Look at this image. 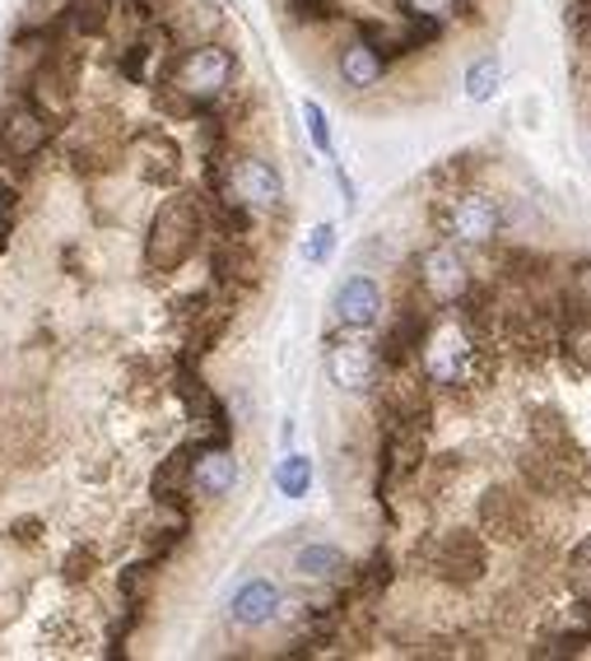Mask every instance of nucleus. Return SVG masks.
Segmentation results:
<instances>
[{
	"mask_svg": "<svg viewBox=\"0 0 591 661\" xmlns=\"http://www.w3.org/2000/svg\"><path fill=\"white\" fill-rule=\"evenodd\" d=\"M415 369L434 392L452 401H480L498 378V350H489L457 312H438L419 345Z\"/></svg>",
	"mask_w": 591,
	"mask_h": 661,
	"instance_id": "nucleus-1",
	"label": "nucleus"
},
{
	"mask_svg": "<svg viewBox=\"0 0 591 661\" xmlns=\"http://www.w3.org/2000/svg\"><path fill=\"white\" fill-rule=\"evenodd\" d=\"M517 481L536 498H554L563 504L568 494H578L587 481V457L568 428L559 405H527V433H521L517 452Z\"/></svg>",
	"mask_w": 591,
	"mask_h": 661,
	"instance_id": "nucleus-2",
	"label": "nucleus"
},
{
	"mask_svg": "<svg viewBox=\"0 0 591 661\" xmlns=\"http://www.w3.org/2000/svg\"><path fill=\"white\" fill-rule=\"evenodd\" d=\"M489 540L470 527H443V531H424L411 545V568L424 578H434L438 587L452 591H470L489 578Z\"/></svg>",
	"mask_w": 591,
	"mask_h": 661,
	"instance_id": "nucleus-3",
	"label": "nucleus"
},
{
	"mask_svg": "<svg viewBox=\"0 0 591 661\" xmlns=\"http://www.w3.org/2000/svg\"><path fill=\"white\" fill-rule=\"evenodd\" d=\"M428 219H434L438 238L462 247V252H485L508 234V205L494 192H480L475 182L438 192L434 205H428Z\"/></svg>",
	"mask_w": 591,
	"mask_h": 661,
	"instance_id": "nucleus-4",
	"label": "nucleus"
},
{
	"mask_svg": "<svg viewBox=\"0 0 591 661\" xmlns=\"http://www.w3.org/2000/svg\"><path fill=\"white\" fill-rule=\"evenodd\" d=\"M206 234H210V224H206L200 192H177L168 200H158V210L149 215V229H145V270L173 276V270H182L200 252Z\"/></svg>",
	"mask_w": 591,
	"mask_h": 661,
	"instance_id": "nucleus-5",
	"label": "nucleus"
},
{
	"mask_svg": "<svg viewBox=\"0 0 591 661\" xmlns=\"http://www.w3.org/2000/svg\"><path fill=\"white\" fill-rule=\"evenodd\" d=\"M238 75H242V61L234 48H224V42H191V48H182L168 56L164 65V89L182 94L187 103H196V117L206 112L210 103H219L224 94H234L238 89Z\"/></svg>",
	"mask_w": 591,
	"mask_h": 661,
	"instance_id": "nucleus-6",
	"label": "nucleus"
},
{
	"mask_svg": "<svg viewBox=\"0 0 591 661\" xmlns=\"http://www.w3.org/2000/svg\"><path fill=\"white\" fill-rule=\"evenodd\" d=\"M475 270L466 261L462 247H452V242H428L424 252H415V276H411V289L419 293V299L428 308H438V312H452L466 293L475 289Z\"/></svg>",
	"mask_w": 591,
	"mask_h": 661,
	"instance_id": "nucleus-7",
	"label": "nucleus"
},
{
	"mask_svg": "<svg viewBox=\"0 0 591 661\" xmlns=\"http://www.w3.org/2000/svg\"><path fill=\"white\" fill-rule=\"evenodd\" d=\"M475 531L498 545H531L536 540V504L527 489L489 485L475 498Z\"/></svg>",
	"mask_w": 591,
	"mask_h": 661,
	"instance_id": "nucleus-8",
	"label": "nucleus"
},
{
	"mask_svg": "<svg viewBox=\"0 0 591 661\" xmlns=\"http://www.w3.org/2000/svg\"><path fill=\"white\" fill-rule=\"evenodd\" d=\"M224 187L252 215H284V205H289L284 173L266 154H229L224 158Z\"/></svg>",
	"mask_w": 591,
	"mask_h": 661,
	"instance_id": "nucleus-9",
	"label": "nucleus"
},
{
	"mask_svg": "<svg viewBox=\"0 0 591 661\" xmlns=\"http://www.w3.org/2000/svg\"><path fill=\"white\" fill-rule=\"evenodd\" d=\"M206 270H210V289L234 308L242 293H252L261 285V257H257L252 238H219L215 234L206 242Z\"/></svg>",
	"mask_w": 591,
	"mask_h": 661,
	"instance_id": "nucleus-10",
	"label": "nucleus"
},
{
	"mask_svg": "<svg viewBox=\"0 0 591 661\" xmlns=\"http://www.w3.org/2000/svg\"><path fill=\"white\" fill-rule=\"evenodd\" d=\"M326 378L340 386V392L369 396L382 378L373 340H363V331H345V327L326 331Z\"/></svg>",
	"mask_w": 591,
	"mask_h": 661,
	"instance_id": "nucleus-11",
	"label": "nucleus"
},
{
	"mask_svg": "<svg viewBox=\"0 0 591 661\" xmlns=\"http://www.w3.org/2000/svg\"><path fill=\"white\" fill-rule=\"evenodd\" d=\"M56 131L61 126L42 107H33L29 99L14 103L6 117H0V158H10V164H29V158H38L56 141Z\"/></svg>",
	"mask_w": 591,
	"mask_h": 661,
	"instance_id": "nucleus-12",
	"label": "nucleus"
},
{
	"mask_svg": "<svg viewBox=\"0 0 591 661\" xmlns=\"http://www.w3.org/2000/svg\"><path fill=\"white\" fill-rule=\"evenodd\" d=\"M206 447H215L210 438H182L164 462L154 466V475H149V498L154 504H173V508H191V466H196V457Z\"/></svg>",
	"mask_w": 591,
	"mask_h": 661,
	"instance_id": "nucleus-13",
	"label": "nucleus"
},
{
	"mask_svg": "<svg viewBox=\"0 0 591 661\" xmlns=\"http://www.w3.org/2000/svg\"><path fill=\"white\" fill-rule=\"evenodd\" d=\"M382 312H386V299H382V285L373 276H350L345 285L335 289V299H331L335 327H345V331L382 327Z\"/></svg>",
	"mask_w": 591,
	"mask_h": 661,
	"instance_id": "nucleus-14",
	"label": "nucleus"
},
{
	"mask_svg": "<svg viewBox=\"0 0 591 661\" xmlns=\"http://www.w3.org/2000/svg\"><path fill=\"white\" fill-rule=\"evenodd\" d=\"M335 71H340V84L354 89V94H369V89H377L386 75H392V61H386L369 38H350V42H340V52H335Z\"/></svg>",
	"mask_w": 591,
	"mask_h": 661,
	"instance_id": "nucleus-15",
	"label": "nucleus"
},
{
	"mask_svg": "<svg viewBox=\"0 0 591 661\" xmlns=\"http://www.w3.org/2000/svg\"><path fill=\"white\" fill-rule=\"evenodd\" d=\"M280 610H284L280 582H270V578H247V582L234 591V601H229V620H234L238 629H261V624L276 620Z\"/></svg>",
	"mask_w": 591,
	"mask_h": 661,
	"instance_id": "nucleus-16",
	"label": "nucleus"
},
{
	"mask_svg": "<svg viewBox=\"0 0 591 661\" xmlns=\"http://www.w3.org/2000/svg\"><path fill=\"white\" fill-rule=\"evenodd\" d=\"M191 489L196 498H206V504H219V498H229L238 489V457L234 447H206L191 466Z\"/></svg>",
	"mask_w": 591,
	"mask_h": 661,
	"instance_id": "nucleus-17",
	"label": "nucleus"
},
{
	"mask_svg": "<svg viewBox=\"0 0 591 661\" xmlns=\"http://www.w3.org/2000/svg\"><path fill=\"white\" fill-rule=\"evenodd\" d=\"M135 149H141V177L145 182H177L182 154H177V141L168 131H158V126L141 131L135 135Z\"/></svg>",
	"mask_w": 591,
	"mask_h": 661,
	"instance_id": "nucleus-18",
	"label": "nucleus"
},
{
	"mask_svg": "<svg viewBox=\"0 0 591 661\" xmlns=\"http://www.w3.org/2000/svg\"><path fill=\"white\" fill-rule=\"evenodd\" d=\"M293 574H299L303 582H340L350 574V559H345L340 545L312 540V545H303V550L293 555Z\"/></svg>",
	"mask_w": 591,
	"mask_h": 661,
	"instance_id": "nucleus-19",
	"label": "nucleus"
},
{
	"mask_svg": "<svg viewBox=\"0 0 591 661\" xmlns=\"http://www.w3.org/2000/svg\"><path fill=\"white\" fill-rule=\"evenodd\" d=\"M401 14H428V19H443V24H470L480 14V0H396Z\"/></svg>",
	"mask_w": 591,
	"mask_h": 661,
	"instance_id": "nucleus-20",
	"label": "nucleus"
},
{
	"mask_svg": "<svg viewBox=\"0 0 591 661\" xmlns=\"http://www.w3.org/2000/svg\"><path fill=\"white\" fill-rule=\"evenodd\" d=\"M498 84H504V61H498V52L475 56L470 71H466V99L470 103H489L498 94Z\"/></svg>",
	"mask_w": 591,
	"mask_h": 661,
	"instance_id": "nucleus-21",
	"label": "nucleus"
},
{
	"mask_svg": "<svg viewBox=\"0 0 591 661\" xmlns=\"http://www.w3.org/2000/svg\"><path fill=\"white\" fill-rule=\"evenodd\" d=\"M563 582H568V597H591V531L568 545V555H563Z\"/></svg>",
	"mask_w": 591,
	"mask_h": 661,
	"instance_id": "nucleus-22",
	"label": "nucleus"
},
{
	"mask_svg": "<svg viewBox=\"0 0 591 661\" xmlns=\"http://www.w3.org/2000/svg\"><path fill=\"white\" fill-rule=\"evenodd\" d=\"M276 489L284 498H308V489H312V462L303 457V452H289V457L276 466Z\"/></svg>",
	"mask_w": 591,
	"mask_h": 661,
	"instance_id": "nucleus-23",
	"label": "nucleus"
},
{
	"mask_svg": "<svg viewBox=\"0 0 591 661\" xmlns=\"http://www.w3.org/2000/svg\"><path fill=\"white\" fill-rule=\"evenodd\" d=\"M284 14H289V24H299V29H322L331 19H345L335 0H284Z\"/></svg>",
	"mask_w": 591,
	"mask_h": 661,
	"instance_id": "nucleus-24",
	"label": "nucleus"
},
{
	"mask_svg": "<svg viewBox=\"0 0 591 661\" xmlns=\"http://www.w3.org/2000/svg\"><path fill=\"white\" fill-rule=\"evenodd\" d=\"M98 564H103V555H98V545H89V540H80V545H71L65 550V559H61V574L71 578V582H89L98 574Z\"/></svg>",
	"mask_w": 591,
	"mask_h": 661,
	"instance_id": "nucleus-25",
	"label": "nucleus"
},
{
	"mask_svg": "<svg viewBox=\"0 0 591 661\" xmlns=\"http://www.w3.org/2000/svg\"><path fill=\"white\" fill-rule=\"evenodd\" d=\"M303 122H308V135H312V145H317V154H335V141H331V122H326V112H322V103H303Z\"/></svg>",
	"mask_w": 591,
	"mask_h": 661,
	"instance_id": "nucleus-26",
	"label": "nucleus"
},
{
	"mask_svg": "<svg viewBox=\"0 0 591 661\" xmlns=\"http://www.w3.org/2000/svg\"><path fill=\"white\" fill-rule=\"evenodd\" d=\"M303 257L312 266H326L335 257V224H317V229L308 234V242H303Z\"/></svg>",
	"mask_w": 591,
	"mask_h": 661,
	"instance_id": "nucleus-27",
	"label": "nucleus"
},
{
	"mask_svg": "<svg viewBox=\"0 0 591 661\" xmlns=\"http://www.w3.org/2000/svg\"><path fill=\"white\" fill-rule=\"evenodd\" d=\"M563 29L573 42H591V0H568L563 6Z\"/></svg>",
	"mask_w": 591,
	"mask_h": 661,
	"instance_id": "nucleus-28",
	"label": "nucleus"
},
{
	"mask_svg": "<svg viewBox=\"0 0 591 661\" xmlns=\"http://www.w3.org/2000/svg\"><path fill=\"white\" fill-rule=\"evenodd\" d=\"M10 224H14V187L6 182V168H0V242H6Z\"/></svg>",
	"mask_w": 591,
	"mask_h": 661,
	"instance_id": "nucleus-29",
	"label": "nucleus"
}]
</instances>
